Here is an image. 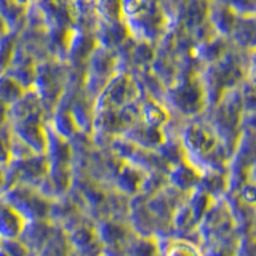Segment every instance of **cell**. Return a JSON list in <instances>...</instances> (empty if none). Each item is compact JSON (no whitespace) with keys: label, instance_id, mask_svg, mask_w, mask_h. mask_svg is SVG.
<instances>
[{"label":"cell","instance_id":"cell-1","mask_svg":"<svg viewBox=\"0 0 256 256\" xmlns=\"http://www.w3.org/2000/svg\"><path fill=\"white\" fill-rule=\"evenodd\" d=\"M166 256H197L196 250L189 245H173V248L168 252Z\"/></svg>","mask_w":256,"mask_h":256}]
</instances>
